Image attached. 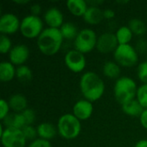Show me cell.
Returning <instances> with one entry per match:
<instances>
[{"mask_svg": "<svg viewBox=\"0 0 147 147\" xmlns=\"http://www.w3.org/2000/svg\"><path fill=\"white\" fill-rule=\"evenodd\" d=\"M79 88L84 99L91 102L99 100L105 91L103 80L94 71H87L81 76Z\"/></svg>", "mask_w": 147, "mask_h": 147, "instance_id": "cell-1", "label": "cell"}, {"mask_svg": "<svg viewBox=\"0 0 147 147\" xmlns=\"http://www.w3.org/2000/svg\"><path fill=\"white\" fill-rule=\"evenodd\" d=\"M63 40L59 28H47L37 38V47L43 54L53 56L59 51Z\"/></svg>", "mask_w": 147, "mask_h": 147, "instance_id": "cell-2", "label": "cell"}, {"mask_svg": "<svg viewBox=\"0 0 147 147\" xmlns=\"http://www.w3.org/2000/svg\"><path fill=\"white\" fill-rule=\"evenodd\" d=\"M138 91L137 84L129 77L119 78L114 86V95L116 101L123 105L136 98Z\"/></svg>", "mask_w": 147, "mask_h": 147, "instance_id": "cell-3", "label": "cell"}, {"mask_svg": "<svg viewBox=\"0 0 147 147\" xmlns=\"http://www.w3.org/2000/svg\"><path fill=\"white\" fill-rule=\"evenodd\" d=\"M59 134L65 140H71L80 134L82 125L73 114H65L61 115L57 123Z\"/></svg>", "mask_w": 147, "mask_h": 147, "instance_id": "cell-4", "label": "cell"}, {"mask_svg": "<svg viewBox=\"0 0 147 147\" xmlns=\"http://www.w3.org/2000/svg\"><path fill=\"white\" fill-rule=\"evenodd\" d=\"M115 61L121 66L132 67L139 61V54L135 47L130 44L119 45L114 52Z\"/></svg>", "mask_w": 147, "mask_h": 147, "instance_id": "cell-5", "label": "cell"}, {"mask_svg": "<svg viewBox=\"0 0 147 147\" xmlns=\"http://www.w3.org/2000/svg\"><path fill=\"white\" fill-rule=\"evenodd\" d=\"M97 39L98 37L94 30L84 28L79 31L78 36L74 40V47L84 54L90 53L96 48Z\"/></svg>", "mask_w": 147, "mask_h": 147, "instance_id": "cell-6", "label": "cell"}, {"mask_svg": "<svg viewBox=\"0 0 147 147\" xmlns=\"http://www.w3.org/2000/svg\"><path fill=\"white\" fill-rule=\"evenodd\" d=\"M43 30V22L40 16L28 15L21 21L20 31L25 38H38Z\"/></svg>", "mask_w": 147, "mask_h": 147, "instance_id": "cell-7", "label": "cell"}, {"mask_svg": "<svg viewBox=\"0 0 147 147\" xmlns=\"http://www.w3.org/2000/svg\"><path fill=\"white\" fill-rule=\"evenodd\" d=\"M0 137L3 147H25L27 140L25 139L22 129L5 128L0 126Z\"/></svg>", "mask_w": 147, "mask_h": 147, "instance_id": "cell-8", "label": "cell"}, {"mask_svg": "<svg viewBox=\"0 0 147 147\" xmlns=\"http://www.w3.org/2000/svg\"><path fill=\"white\" fill-rule=\"evenodd\" d=\"M65 64L66 67L72 72H82L86 66V59L83 53L72 49L65 55Z\"/></svg>", "mask_w": 147, "mask_h": 147, "instance_id": "cell-9", "label": "cell"}, {"mask_svg": "<svg viewBox=\"0 0 147 147\" xmlns=\"http://www.w3.org/2000/svg\"><path fill=\"white\" fill-rule=\"evenodd\" d=\"M119 46L115 34L112 32H105L102 34L96 43V49L102 53H114L117 47Z\"/></svg>", "mask_w": 147, "mask_h": 147, "instance_id": "cell-10", "label": "cell"}, {"mask_svg": "<svg viewBox=\"0 0 147 147\" xmlns=\"http://www.w3.org/2000/svg\"><path fill=\"white\" fill-rule=\"evenodd\" d=\"M21 21L13 13H5L0 17V32L2 34H12L20 30Z\"/></svg>", "mask_w": 147, "mask_h": 147, "instance_id": "cell-11", "label": "cell"}, {"mask_svg": "<svg viewBox=\"0 0 147 147\" xmlns=\"http://www.w3.org/2000/svg\"><path fill=\"white\" fill-rule=\"evenodd\" d=\"M29 58V48L24 44H17L9 53V62L14 65H23Z\"/></svg>", "mask_w": 147, "mask_h": 147, "instance_id": "cell-12", "label": "cell"}, {"mask_svg": "<svg viewBox=\"0 0 147 147\" xmlns=\"http://www.w3.org/2000/svg\"><path fill=\"white\" fill-rule=\"evenodd\" d=\"M93 110L94 108L91 102L86 99H81L74 104L72 108V114L79 121H86L90 118Z\"/></svg>", "mask_w": 147, "mask_h": 147, "instance_id": "cell-13", "label": "cell"}, {"mask_svg": "<svg viewBox=\"0 0 147 147\" xmlns=\"http://www.w3.org/2000/svg\"><path fill=\"white\" fill-rule=\"evenodd\" d=\"M44 21L48 28H60L65 23L63 13L56 7H52L46 11L44 14Z\"/></svg>", "mask_w": 147, "mask_h": 147, "instance_id": "cell-14", "label": "cell"}, {"mask_svg": "<svg viewBox=\"0 0 147 147\" xmlns=\"http://www.w3.org/2000/svg\"><path fill=\"white\" fill-rule=\"evenodd\" d=\"M2 125L5 128L22 129L26 126V123L22 113H9L2 121Z\"/></svg>", "mask_w": 147, "mask_h": 147, "instance_id": "cell-15", "label": "cell"}, {"mask_svg": "<svg viewBox=\"0 0 147 147\" xmlns=\"http://www.w3.org/2000/svg\"><path fill=\"white\" fill-rule=\"evenodd\" d=\"M85 22L90 25L99 24L103 20V10H102L98 6H89L84 16H83Z\"/></svg>", "mask_w": 147, "mask_h": 147, "instance_id": "cell-16", "label": "cell"}, {"mask_svg": "<svg viewBox=\"0 0 147 147\" xmlns=\"http://www.w3.org/2000/svg\"><path fill=\"white\" fill-rule=\"evenodd\" d=\"M8 102L10 109L13 110L14 113H22L28 109V99L24 95L20 93L12 95Z\"/></svg>", "mask_w": 147, "mask_h": 147, "instance_id": "cell-17", "label": "cell"}, {"mask_svg": "<svg viewBox=\"0 0 147 147\" xmlns=\"http://www.w3.org/2000/svg\"><path fill=\"white\" fill-rule=\"evenodd\" d=\"M38 137L42 140H46L50 141L53 138H55L58 129L57 127L51 122H42L37 127Z\"/></svg>", "mask_w": 147, "mask_h": 147, "instance_id": "cell-18", "label": "cell"}, {"mask_svg": "<svg viewBox=\"0 0 147 147\" xmlns=\"http://www.w3.org/2000/svg\"><path fill=\"white\" fill-rule=\"evenodd\" d=\"M66 7L75 16H84L89 8L88 3L84 0H68Z\"/></svg>", "mask_w": 147, "mask_h": 147, "instance_id": "cell-19", "label": "cell"}, {"mask_svg": "<svg viewBox=\"0 0 147 147\" xmlns=\"http://www.w3.org/2000/svg\"><path fill=\"white\" fill-rule=\"evenodd\" d=\"M16 68L9 61H2L0 63V80L2 82H9L16 77Z\"/></svg>", "mask_w": 147, "mask_h": 147, "instance_id": "cell-20", "label": "cell"}, {"mask_svg": "<svg viewBox=\"0 0 147 147\" xmlns=\"http://www.w3.org/2000/svg\"><path fill=\"white\" fill-rule=\"evenodd\" d=\"M121 109L126 115L132 117H140L145 109L136 98L121 105Z\"/></svg>", "mask_w": 147, "mask_h": 147, "instance_id": "cell-21", "label": "cell"}, {"mask_svg": "<svg viewBox=\"0 0 147 147\" xmlns=\"http://www.w3.org/2000/svg\"><path fill=\"white\" fill-rule=\"evenodd\" d=\"M102 72L107 78L117 80L121 74V65H119L115 61H106L102 66Z\"/></svg>", "mask_w": 147, "mask_h": 147, "instance_id": "cell-22", "label": "cell"}, {"mask_svg": "<svg viewBox=\"0 0 147 147\" xmlns=\"http://www.w3.org/2000/svg\"><path fill=\"white\" fill-rule=\"evenodd\" d=\"M115 35L119 45H126V44H130L134 34L131 31V29L128 28V26H121L116 30Z\"/></svg>", "mask_w": 147, "mask_h": 147, "instance_id": "cell-23", "label": "cell"}, {"mask_svg": "<svg viewBox=\"0 0 147 147\" xmlns=\"http://www.w3.org/2000/svg\"><path fill=\"white\" fill-rule=\"evenodd\" d=\"M128 28L131 29L133 34L137 36H142L146 32V24L144 21L140 18H133L128 22Z\"/></svg>", "mask_w": 147, "mask_h": 147, "instance_id": "cell-24", "label": "cell"}, {"mask_svg": "<svg viewBox=\"0 0 147 147\" xmlns=\"http://www.w3.org/2000/svg\"><path fill=\"white\" fill-rule=\"evenodd\" d=\"M59 30L63 38L66 40H75L79 33L78 27L72 22H65Z\"/></svg>", "mask_w": 147, "mask_h": 147, "instance_id": "cell-25", "label": "cell"}, {"mask_svg": "<svg viewBox=\"0 0 147 147\" xmlns=\"http://www.w3.org/2000/svg\"><path fill=\"white\" fill-rule=\"evenodd\" d=\"M16 77L21 83H28L32 79L33 73L31 69L28 65H23L16 68Z\"/></svg>", "mask_w": 147, "mask_h": 147, "instance_id": "cell-26", "label": "cell"}, {"mask_svg": "<svg viewBox=\"0 0 147 147\" xmlns=\"http://www.w3.org/2000/svg\"><path fill=\"white\" fill-rule=\"evenodd\" d=\"M136 99L145 109H147V84H143L138 88Z\"/></svg>", "mask_w": 147, "mask_h": 147, "instance_id": "cell-27", "label": "cell"}, {"mask_svg": "<svg viewBox=\"0 0 147 147\" xmlns=\"http://www.w3.org/2000/svg\"><path fill=\"white\" fill-rule=\"evenodd\" d=\"M22 134L27 140H30L31 142L35 140L38 136L37 127H34L33 125H26L22 129Z\"/></svg>", "mask_w": 147, "mask_h": 147, "instance_id": "cell-28", "label": "cell"}, {"mask_svg": "<svg viewBox=\"0 0 147 147\" xmlns=\"http://www.w3.org/2000/svg\"><path fill=\"white\" fill-rule=\"evenodd\" d=\"M12 43L10 39L6 34L0 35V53L3 54L8 53L12 49Z\"/></svg>", "mask_w": 147, "mask_h": 147, "instance_id": "cell-29", "label": "cell"}, {"mask_svg": "<svg viewBox=\"0 0 147 147\" xmlns=\"http://www.w3.org/2000/svg\"><path fill=\"white\" fill-rule=\"evenodd\" d=\"M137 75L139 79L143 84H147V60L139 64L137 69Z\"/></svg>", "mask_w": 147, "mask_h": 147, "instance_id": "cell-30", "label": "cell"}, {"mask_svg": "<svg viewBox=\"0 0 147 147\" xmlns=\"http://www.w3.org/2000/svg\"><path fill=\"white\" fill-rule=\"evenodd\" d=\"M22 114L23 115L26 125H33L34 124V122L35 121V119H36V115H35L34 111L32 109L28 108Z\"/></svg>", "mask_w": 147, "mask_h": 147, "instance_id": "cell-31", "label": "cell"}, {"mask_svg": "<svg viewBox=\"0 0 147 147\" xmlns=\"http://www.w3.org/2000/svg\"><path fill=\"white\" fill-rule=\"evenodd\" d=\"M9 110H10V108H9V102L6 100L2 99L0 101V120L1 121H3L9 114Z\"/></svg>", "mask_w": 147, "mask_h": 147, "instance_id": "cell-32", "label": "cell"}, {"mask_svg": "<svg viewBox=\"0 0 147 147\" xmlns=\"http://www.w3.org/2000/svg\"><path fill=\"white\" fill-rule=\"evenodd\" d=\"M28 147H53L52 144L50 143V141L46 140H42V139H36L35 140L32 141Z\"/></svg>", "mask_w": 147, "mask_h": 147, "instance_id": "cell-33", "label": "cell"}, {"mask_svg": "<svg viewBox=\"0 0 147 147\" xmlns=\"http://www.w3.org/2000/svg\"><path fill=\"white\" fill-rule=\"evenodd\" d=\"M136 50L137 52H140V53H144L147 50V41L146 40H140L137 42V46H136Z\"/></svg>", "mask_w": 147, "mask_h": 147, "instance_id": "cell-34", "label": "cell"}, {"mask_svg": "<svg viewBox=\"0 0 147 147\" xmlns=\"http://www.w3.org/2000/svg\"><path fill=\"white\" fill-rule=\"evenodd\" d=\"M30 15L35 16H39V15L41 13V5L39 3H34L30 7Z\"/></svg>", "mask_w": 147, "mask_h": 147, "instance_id": "cell-35", "label": "cell"}, {"mask_svg": "<svg viewBox=\"0 0 147 147\" xmlns=\"http://www.w3.org/2000/svg\"><path fill=\"white\" fill-rule=\"evenodd\" d=\"M115 16V12L112 9H105L103 10V17L108 20H111Z\"/></svg>", "mask_w": 147, "mask_h": 147, "instance_id": "cell-36", "label": "cell"}, {"mask_svg": "<svg viewBox=\"0 0 147 147\" xmlns=\"http://www.w3.org/2000/svg\"><path fill=\"white\" fill-rule=\"evenodd\" d=\"M140 121L141 126L144 128L147 129V109H144L143 113L140 116Z\"/></svg>", "mask_w": 147, "mask_h": 147, "instance_id": "cell-37", "label": "cell"}, {"mask_svg": "<svg viewBox=\"0 0 147 147\" xmlns=\"http://www.w3.org/2000/svg\"><path fill=\"white\" fill-rule=\"evenodd\" d=\"M134 147H147V140H141L138 141Z\"/></svg>", "mask_w": 147, "mask_h": 147, "instance_id": "cell-38", "label": "cell"}, {"mask_svg": "<svg viewBox=\"0 0 147 147\" xmlns=\"http://www.w3.org/2000/svg\"><path fill=\"white\" fill-rule=\"evenodd\" d=\"M16 3H18V4H26V3H28V0H25V1H15Z\"/></svg>", "mask_w": 147, "mask_h": 147, "instance_id": "cell-39", "label": "cell"}]
</instances>
